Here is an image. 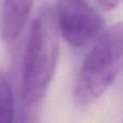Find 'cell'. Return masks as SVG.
I'll use <instances>...</instances> for the list:
<instances>
[{
	"instance_id": "5",
	"label": "cell",
	"mask_w": 123,
	"mask_h": 123,
	"mask_svg": "<svg viewBox=\"0 0 123 123\" xmlns=\"http://www.w3.org/2000/svg\"><path fill=\"white\" fill-rule=\"evenodd\" d=\"M15 99L11 83L6 72L0 69V123H9L14 120Z\"/></svg>"
},
{
	"instance_id": "1",
	"label": "cell",
	"mask_w": 123,
	"mask_h": 123,
	"mask_svg": "<svg viewBox=\"0 0 123 123\" xmlns=\"http://www.w3.org/2000/svg\"><path fill=\"white\" fill-rule=\"evenodd\" d=\"M60 56V32L54 9L42 6L28 32L23 60L21 97L31 108L44 97L52 82Z\"/></svg>"
},
{
	"instance_id": "3",
	"label": "cell",
	"mask_w": 123,
	"mask_h": 123,
	"mask_svg": "<svg viewBox=\"0 0 123 123\" xmlns=\"http://www.w3.org/2000/svg\"><path fill=\"white\" fill-rule=\"evenodd\" d=\"M54 14L60 36L74 49L92 45L104 32L103 16L89 0H57Z\"/></svg>"
},
{
	"instance_id": "6",
	"label": "cell",
	"mask_w": 123,
	"mask_h": 123,
	"mask_svg": "<svg viewBox=\"0 0 123 123\" xmlns=\"http://www.w3.org/2000/svg\"><path fill=\"white\" fill-rule=\"evenodd\" d=\"M100 9L106 11H110L112 9H116L123 0H95Z\"/></svg>"
},
{
	"instance_id": "4",
	"label": "cell",
	"mask_w": 123,
	"mask_h": 123,
	"mask_svg": "<svg viewBox=\"0 0 123 123\" xmlns=\"http://www.w3.org/2000/svg\"><path fill=\"white\" fill-rule=\"evenodd\" d=\"M34 0H2L0 13V35L6 42L18 37L26 25Z\"/></svg>"
},
{
	"instance_id": "2",
	"label": "cell",
	"mask_w": 123,
	"mask_h": 123,
	"mask_svg": "<svg viewBox=\"0 0 123 123\" xmlns=\"http://www.w3.org/2000/svg\"><path fill=\"white\" fill-rule=\"evenodd\" d=\"M123 71V22L105 30L92 44L78 72L74 91L77 106L100 98Z\"/></svg>"
}]
</instances>
